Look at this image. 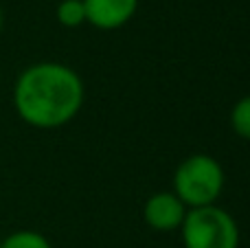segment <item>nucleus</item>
Returning <instances> with one entry per match:
<instances>
[{
  "label": "nucleus",
  "mask_w": 250,
  "mask_h": 248,
  "mask_svg": "<svg viewBox=\"0 0 250 248\" xmlns=\"http://www.w3.org/2000/svg\"><path fill=\"white\" fill-rule=\"evenodd\" d=\"M0 248H53V244L42 233L31 231V228H20V231L9 233L0 242Z\"/></svg>",
  "instance_id": "obj_6"
},
{
  "label": "nucleus",
  "mask_w": 250,
  "mask_h": 248,
  "mask_svg": "<svg viewBox=\"0 0 250 248\" xmlns=\"http://www.w3.org/2000/svg\"><path fill=\"white\" fill-rule=\"evenodd\" d=\"M57 22L66 29H77L86 22V11H83V2L82 0H62L57 4Z\"/></svg>",
  "instance_id": "obj_7"
},
{
  "label": "nucleus",
  "mask_w": 250,
  "mask_h": 248,
  "mask_svg": "<svg viewBox=\"0 0 250 248\" xmlns=\"http://www.w3.org/2000/svg\"><path fill=\"white\" fill-rule=\"evenodd\" d=\"M230 127L237 136L250 141V95L242 97L230 110Z\"/></svg>",
  "instance_id": "obj_8"
},
{
  "label": "nucleus",
  "mask_w": 250,
  "mask_h": 248,
  "mask_svg": "<svg viewBox=\"0 0 250 248\" xmlns=\"http://www.w3.org/2000/svg\"><path fill=\"white\" fill-rule=\"evenodd\" d=\"M83 99V79L62 62H38L26 66L13 83V108L18 117L38 130L68 125L79 114Z\"/></svg>",
  "instance_id": "obj_1"
},
{
  "label": "nucleus",
  "mask_w": 250,
  "mask_h": 248,
  "mask_svg": "<svg viewBox=\"0 0 250 248\" xmlns=\"http://www.w3.org/2000/svg\"><path fill=\"white\" fill-rule=\"evenodd\" d=\"M86 22L101 31L121 29L134 18L138 0H82Z\"/></svg>",
  "instance_id": "obj_5"
},
{
  "label": "nucleus",
  "mask_w": 250,
  "mask_h": 248,
  "mask_svg": "<svg viewBox=\"0 0 250 248\" xmlns=\"http://www.w3.org/2000/svg\"><path fill=\"white\" fill-rule=\"evenodd\" d=\"M224 167L211 154H191L173 174V193L187 209L211 207L224 191Z\"/></svg>",
  "instance_id": "obj_2"
},
{
  "label": "nucleus",
  "mask_w": 250,
  "mask_h": 248,
  "mask_svg": "<svg viewBox=\"0 0 250 248\" xmlns=\"http://www.w3.org/2000/svg\"><path fill=\"white\" fill-rule=\"evenodd\" d=\"M185 248H239V227L217 205L189 209L180 227Z\"/></svg>",
  "instance_id": "obj_3"
},
{
  "label": "nucleus",
  "mask_w": 250,
  "mask_h": 248,
  "mask_svg": "<svg viewBox=\"0 0 250 248\" xmlns=\"http://www.w3.org/2000/svg\"><path fill=\"white\" fill-rule=\"evenodd\" d=\"M187 207L173 191H156L147 198L143 207V220L156 233H171L180 231L187 215Z\"/></svg>",
  "instance_id": "obj_4"
}]
</instances>
